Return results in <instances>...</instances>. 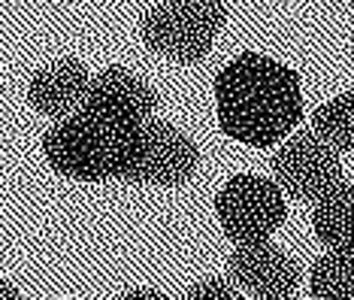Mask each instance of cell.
Instances as JSON below:
<instances>
[{
    "label": "cell",
    "mask_w": 354,
    "mask_h": 300,
    "mask_svg": "<svg viewBox=\"0 0 354 300\" xmlns=\"http://www.w3.org/2000/svg\"><path fill=\"white\" fill-rule=\"evenodd\" d=\"M215 103L230 140L267 149L300 125V76L261 52H243L215 76Z\"/></svg>",
    "instance_id": "cell-1"
},
{
    "label": "cell",
    "mask_w": 354,
    "mask_h": 300,
    "mask_svg": "<svg viewBox=\"0 0 354 300\" xmlns=\"http://www.w3.org/2000/svg\"><path fill=\"white\" fill-rule=\"evenodd\" d=\"M136 127L103 118L97 112L76 109L43 134V155L52 170L76 182H124L131 167Z\"/></svg>",
    "instance_id": "cell-2"
},
{
    "label": "cell",
    "mask_w": 354,
    "mask_h": 300,
    "mask_svg": "<svg viewBox=\"0 0 354 300\" xmlns=\"http://www.w3.org/2000/svg\"><path fill=\"white\" fill-rule=\"evenodd\" d=\"M227 21L224 0H164L142 15V43L176 64H197Z\"/></svg>",
    "instance_id": "cell-3"
},
{
    "label": "cell",
    "mask_w": 354,
    "mask_h": 300,
    "mask_svg": "<svg viewBox=\"0 0 354 300\" xmlns=\"http://www.w3.org/2000/svg\"><path fill=\"white\" fill-rule=\"evenodd\" d=\"M215 215L227 237L243 246V242L270 240L272 231L288 215L285 194L279 185L257 173H243L224 182V188L215 194Z\"/></svg>",
    "instance_id": "cell-4"
},
{
    "label": "cell",
    "mask_w": 354,
    "mask_h": 300,
    "mask_svg": "<svg viewBox=\"0 0 354 300\" xmlns=\"http://www.w3.org/2000/svg\"><path fill=\"white\" fill-rule=\"evenodd\" d=\"M200 149L170 121L149 118L136 127V145L124 182L151 188H179L197 173Z\"/></svg>",
    "instance_id": "cell-5"
},
{
    "label": "cell",
    "mask_w": 354,
    "mask_h": 300,
    "mask_svg": "<svg viewBox=\"0 0 354 300\" xmlns=\"http://www.w3.org/2000/svg\"><path fill=\"white\" fill-rule=\"evenodd\" d=\"M272 182L291 200L315 204L318 197L342 182V164L330 145H324L315 134H294L279 145L272 158Z\"/></svg>",
    "instance_id": "cell-6"
},
{
    "label": "cell",
    "mask_w": 354,
    "mask_h": 300,
    "mask_svg": "<svg viewBox=\"0 0 354 300\" xmlns=\"http://www.w3.org/2000/svg\"><path fill=\"white\" fill-rule=\"evenodd\" d=\"M300 261L270 240L243 242L227 258V282L257 300H288L300 288Z\"/></svg>",
    "instance_id": "cell-7"
},
{
    "label": "cell",
    "mask_w": 354,
    "mask_h": 300,
    "mask_svg": "<svg viewBox=\"0 0 354 300\" xmlns=\"http://www.w3.org/2000/svg\"><path fill=\"white\" fill-rule=\"evenodd\" d=\"M82 109L122 125H142L158 109V91L124 67H106L88 82Z\"/></svg>",
    "instance_id": "cell-8"
},
{
    "label": "cell",
    "mask_w": 354,
    "mask_h": 300,
    "mask_svg": "<svg viewBox=\"0 0 354 300\" xmlns=\"http://www.w3.org/2000/svg\"><path fill=\"white\" fill-rule=\"evenodd\" d=\"M88 82H91V73L82 61L61 58L34 73V79L28 85V100L39 116L67 118L76 109H82Z\"/></svg>",
    "instance_id": "cell-9"
},
{
    "label": "cell",
    "mask_w": 354,
    "mask_h": 300,
    "mask_svg": "<svg viewBox=\"0 0 354 300\" xmlns=\"http://www.w3.org/2000/svg\"><path fill=\"white\" fill-rule=\"evenodd\" d=\"M312 228L318 242L336 252L354 249V182H336L324 197L315 200Z\"/></svg>",
    "instance_id": "cell-10"
},
{
    "label": "cell",
    "mask_w": 354,
    "mask_h": 300,
    "mask_svg": "<svg viewBox=\"0 0 354 300\" xmlns=\"http://www.w3.org/2000/svg\"><path fill=\"white\" fill-rule=\"evenodd\" d=\"M309 300H354V249H327V255L312 264Z\"/></svg>",
    "instance_id": "cell-11"
},
{
    "label": "cell",
    "mask_w": 354,
    "mask_h": 300,
    "mask_svg": "<svg viewBox=\"0 0 354 300\" xmlns=\"http://www.w3.org/2000/svg\"><path fill=\"white\" fill-rule=\"evenodd\" d=\"M312 134L336 155L354 149V88L330 97L312 112Z\"/></svg>",
    "instance_id": "cell-12"
},
{
    "label": "cell",
    "mask_w": 354,
    "mask_h": 300,
    "mask_svg": "<svg viewBox=\"0 0 354 300\" xmlns=\"http://www.w3.org/2000/svg\"><path fill=\"white\" fill-rule=\"evenodd\" d=\"M182 300H243V294L227 279H203L194 288L185 291Z\"/></svg>",
    "instance_id": "cell-13"
},
{
    "label": "cell",
    "mask_w": 354,
    "mask_h": 300,
    "mask_svg": "<svg viewBox=\"0 0 354 300\" xmlns=\"http://www.w3.org/2000/svg\"><path fill=\"white\" fill-rule=\"evenodd\" d=\"M118 300H170V297L160 294L155 288H133V291H124Z\"/></svg>",
    "instance_id": "cell-14"
},
{
    "label": "cell",
    "mask_w": 354,
    "mask_h": 300,
    "mask_svg": "<svg viewBox=\"0 0 354 300\" xmlns=\"http://www.w3.org/2000/svg\"><path fill=\"white\" fill-rule=\"evenodd\" d=\"M0 300H25V297L19 294V288L15 285H10L6 279H0Z\"/></svg>",
    "instance_id": "cell-15"
},
{
    "label": "cell",
    "mask_w": 354,
    "mask_h": 300,
    "mask_svg": "<svg viewBox=\"0 0 354 300\" xmlns=\"http://www.w3.org/2000/svg\"><path fill=\"white\" fill-rule=\"evenodd\" d=\"M348 182H354V170H351V179H348Z\"/></svg>",
    "instance_id": "cell-16"
}]
</instances>
